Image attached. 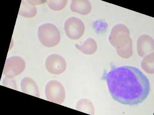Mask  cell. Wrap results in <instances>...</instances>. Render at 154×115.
<instances>
[{"label":"cell","instance_id":"7a4b0ae2","mask_svg":"<svg viewBox=\"0 0 154 115\" xmlns=\"http://www.w3.org/2000/svg\"><path fill=\"white\" fill-rule=\"evenodd\" d=\"M38 37L43 46L48 48L55 47L60 42V31L56 25L51 23H45L38 29Z\"/></svg>","mask_w":154,"mask_h":115},{"label":"cell","instance_id":"4fadbf2b","mask_svg":"<svg viewBox=\"0 0 154 115\" xmlns=\"http://www.w3.org/2000/svg\"><path fill=\"white\" fill-rule=\"evenodd\" d=\"M76 110L86 113L90 115H94L95 109L93 103L87 99H82L77 102L76 106Z\"/></svg>","mask_w":154,"mask_h":115},{"label":"cell","instance_id":"5bb4252c","mask_svg":"<svg viewBox=\"0 0 154 115\" xmlns=\"http://www.w3.org/2000/svg\"><path fill=\"white\" fill-rule=\"evenodd\" d=\"M142 69L149 74L154 73V53L146 55L143 58L141 63Z\"/></svg>","mask_w":154,"mask_h":115},{"label":"cell","instance_id":"ac0fdd59","mask_svg":"<svg viewBox=\"0 0 154 115\" xmlns=\"http://www.w3.org/2000/svg\"><path fill=\"white\" fill-rule=\"evenodd\" d=\"M28 2H29L31 4L35 6L36 5L41 4L43 2H46V1H28Z\"/></svg>","mask_w":154,"mask_h":115},{"label":"cell","instance_id":"ba28073f","mask_svg":"<svg viewBox=\"0 0 154 115\" xmlns=\"http://www.w3.org/2000/svg\"><path fill=\"white\" fill-rule=\"evenodd\" d=\"M154 41L153 38L148 35H141L137 41V51L139 56L144 57L154 52Z\"/></svg>","mask_w":154,"mask_h":115},{"label":"cell","instance_id":"52a82bcc","mask_svg":"<svg viewBox=\"0 0 154 115\" xmlns=\"http://www.w3.org/2000/svg\"><path fill=\"white\" fill-rule=\"evenodd\" d=\"M45 68L51 74L59 75L66 68V62L64 58L58 54H52L47 58L45 63Z\"/></svg>","mask_w":154,"mask_h":115},{"label":"cell","instance_id":"7c38bea8","mask_svg":"<svg viewBox=\"0 0 154 115\" xmlns=\"http://www.w3.org/2000/svg\"><path fill=\"white\" fill-rule=\"evenodd\" d=\"M37 13V9L35 6L31 4L28 1H22L19 8V14L26 18H32Z\"/></svg>","mask_w":154,"mask_h":115},{"label":"cell","instance_id":"9a60e30c","mask_svg":"<svg viewBox=\"0 0 154 115\" xmlns=\"http://www.w3.org/2000/svg\"><path fill=\"white\" fill-rule=\"evenodd\" d=\"M48 6L53 11H59L66 7L67 1L65 0H50L46 1Z\"/></svg>","mask_w":154,"mask_h":115},{"label":"cell","instance_id":"8992f818","mask_svg":"<svg viewBox=\"0 0 154 115\" xmlns=\"http://www.w3.org/2000/svg\"><path fill=\"white\" fill-rule=\"evenodd\" d=\"M85 29L83 21L76 17H71L66 19L64 24L66 34L70 40H79L84 34Z\"/></svg>","mask_w":154,"mask_h":115},{"label":"cell","instance_id":"5b68a950","mask_svg":"<svg viewBox=\"0 0 154 115\" xmlns=\"http://www.w3.org/2000/svg\"><path fill=\"white\" fill-rule=\"evenodd\" d=\"M25 61L20 57H11L5 61L3 74L6 78L13 79L21 74L25 69Z\"/></svg>","mask_w":154,"mask_h":115},{"label":"cell","instance_id":"2e32d148","mask_svg":"<svg viewBox=\"0 0 154 115\" xmlns=\"http://www.w3.org/2000/svg\"><path fill=\"white\" fill-rule=\"evenodd\" d=\"M116 52L120 57L123 59H129L133 55V46L132 42L129 44L124 48L116 49Z\"/></svg>","mask_w":154,"mask_h":115},{"label":"cell","instance_id":"6da1fadb","mask_svg":"<svg viewBox=\"0 0 154 115\" xmlns=\"http://www.w3.org/2000/svg\"><path fill=\"white\" fill-rule=\"evenodd\" d=\"M105 79L112 98L122 104H140L146 99L150 91L148 78L134 66L112 69L105 75Z\"/></svg>","mask_w":154,"mask_h":115},{"label":"cell","instance_id":"e0dca14e","mask_svg":"<svg viewBox=\"0 0 154 115\" xmlns=\"http://www.w3.org/2000/svg\"><path fill=\"white\" fill-rule=\"evenodd\" d=\"M3 85L4 86L8 87L17 90V85H16V82L14 81V80H13V79H10V78L5 77L4 79Z\"/></svg>","mask_w":154,"mask_h":115},{"label":"cell","instance_id":"277c9868","mask_svg":"<svg viewBox=\"0 0 154 115\" xmlns=\"http://www.w3.org/2000/svg\"><path fill=\"white\" fill-rule=\"evenodd\" d=\"M45 95L47 100L61 105L65 101L66 92L61 83L57 80H51L46 85Z\"/></svg>","mask_w":154,"mask_h":115},{"label":"cell","instance_id":"3957f363","mask_svg":"<svg viewBox=\"0 0 154 115\" xmlns=\"http://www.w3.org/2000/svg\"><path fill=\"white\" fill-rule=\"evenodd\" d=\"M109 41L116 49L124 48L132 43L130 30L127 26L122 24H117L113 26L109 37Z\"/></svg>","mask_w":154,"mask_h":115},{"label":"cell","instance_id":"30bf717a","mask_svg":"<svg viewBox=\"0 0 154 115\" xmlns=\"http://www.w3.org/2000/svg\"><path fill=\"white\" fill-rule=\"evenodd\" d=\"M70 8L72 12L82 15H87L90 13L91 5L88 0H73Z\"/></svg>","mask_w":154,"mask_h":115},{"label":"cell","instance_id":"9c48e42d","mask_svg":"<svg viewBox=\"0 0 154 115\" xmlns=\"http://www.w3.org/2000/svg\"><path fill=\"white\" fill-rule=\"evenodd\" d=\"M21 88L22 92L31 96L40 97L38 86L34 81L29 77L23 78L21 81Z\"/></svg>","mask_w":154,"mask_h":115},{"label":"cell","instance_id":"8fae6325","mask_svg":"<svg viewBox=\"0 0 154 115\" xmlns=\"http://www.w3.org/2000/svg\"><path fill=\"white\" fill-rule=\"evenodd\" d=\"M75 46L79 52L85 55H92L97 50V44L95 40L88 38L82 44H75Z\"/></svg>","mask_w":154,"mask_h":115}]
</instances>
